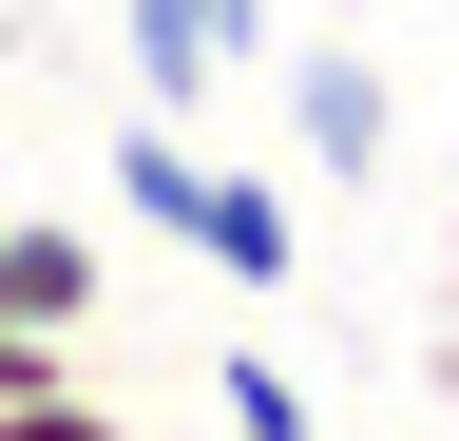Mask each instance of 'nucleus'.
<instances>
[{
    "label": "nucleus",
    "mask_w": 459,
    "mask_h": 441,
    "mask_svg": "<svg viewBox=\"0 0 459 441\" xmlns=\"http://www.w3.org/2000/svg\"><path fill=\"white\" fill-rule=\"evenodd\" d=\"M0 441H134V422H115L96 384H39V403H0Z\"/></svg>",
    "instance_id": "423d86ee"
},
{
    "label": "nucleus",
    "mask_w": 459,
    "mask_h": 441,
    "mask_svg": "<svg viewBox=\"0 0 459 441\" xmlns=\"http://www.w3.org/2000/svg\"><path fill=\"white\" fill-rule=\"evenodd\" d=\"M211 403H230V441H325V422H307V384H287L268 346H211Z\"/></svg>",
    "instance_id": "39448f33"
},
{
    "label": "nucleus",
    "mask_w": 459,
    "mask_h": 441,
    "mask_svg": "<svg viewBox=\"0 0 459 441\" xmlns=\"http://www.w3.org/2000/svg\"><path fill=\"white\" fill-rule=\"evenodd\" d=\"M96 307H115V250L77 231V211H0V326H39V346H77Z\"/></svg>",
    "instance_id": "7ed1b4c3"
},
{
    "label": "nucleus",
    "mask_w": 459,
    "mask_h": 441,
    "mask_svg": "<svg viewBox=\"0 0 459 441\" xmlns=\"http://www.w3.org/2000/svg\"><path fill=\"white\" fill-rule=\"evenodd\" d=\"M115 20H134V96L153 116H211V96L268 58V0H115Z\"/></svg>",
    "instance_id": "f03ea898"
},
{
    "label": "nucleus",
    "mask_w": 459,
    "mask_h": 441,
    "mask_svg": "<svg viewBox=\"0 0 459 441\" xmlns=\"http://www.w3.org/2000/svg\"><path fill=\"white\" fill-rule=\"evenodd\" d=\"M39 384H77V346H39V326H0V403H39Z\"/></svg>",
    "instance_id": "0eeeda50"
},
{
    "label": "nucleus",
    "mask_w": 459,
    "mask_h": 441,
    "mask_svg": "<svg viewBox=\"0 0 459 441\" xmlns=\"http://www.w3.org/2000/svg\"><path fill=\"white\" fill-rule=\"evenodd\" d=\"M287 135H307V173L383 192V58H344V39H307V58H287Z\"/></svg>",
    "instance_id": "20e7f679"
},
{
    "label": "nucleus",
    "mask_w": 459,
    "mask_h": 441,
    "mask_svg": "<svg viewBox=\"0 0 459 441\" xmlns=\"http://www.w3.org/2000/svg\"><path fill=\"white\" fill-rule=\"evenodd\" d=\"M115 211H134V231H172L211 288H307V211H287L268 173H211L192 116H153V96H134V135H115Z\"/></svg>",
    "instance_id": "f257e3e1"
}]
</instances>
